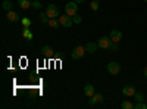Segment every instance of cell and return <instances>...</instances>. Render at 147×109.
Instances as JSON below:
<instances>
[{"label":"cell","instance_id":"cell-1","mask_svg":"<svg viewBox=\"0 0 147 109\" xmlns=\"http://www.w3.org/2000/svg\"><path fill=\"white\" fill-rule=\"evenodd\" d=\"M85 53H87V50H85V46H75L74 47V50L71 52V58L74 59V60H78V59H81Z\"/></svg>","mask_w":147,"mask_h":109},{"label":"cell","instance_id":"cell-2","mask_svg":"<svg viewBox=\"0 0 147 109\" xmlns=\"http://www.w3.org/2000/svg\"><path fill=\"white\" fill-rule=\"evenodd\" d=\"M65 12H66V15H69V16L77 15L78 14V3L77 2H69L65 6Z\"/></svg>","mask_w":147,"mask_h":109},{"label":"cell","instance_id":"cell-3","mask_svg":"<svg viewBox=\"0 0 147 109\" xmlns=\"http://www.w3.org/2000/svg\"><path fill=\"white\" fill-rule=\"evenodd\" d=\"M112 40H110V37H103L102 39H99V41H97V44H99V47L100 49H103V50H109L110 49V46H112Z\"/></svg>","mask_w":147,"mask_h":109},{"label":"cell","instance_id":"cell-4","mask_svg":"<svg viewBox=\"0 0 147 109\" xmlns=\"http://www.w3.org/2000/svg\"><path fill=\"white\" fill-rule=\"evenodd\" d=\"M59 22H60V25L65 27V28H71L72 24H74L72 16H69V15H60L59 16Z\"/></svg>","mask_w":147,"mask_h":109},{"label":"cell","instance_id":"cell-5","mask_svg":"<svg viewBox=\"0 0 147 109\" xmlns=\"http://www.w3.org/2000/svg\"><path fill=\"white\" fill-rule=\"evenodd\" d=\"M46 14H47L49 18H59L60 16L59 15V9L56 7V5H49L46 7Z\"/></svg>","mask_w":147,"mask_h":109},{"label":"cell","instance_id":"cell-6","mask_svg":"<svg viewBox=\"0 0 147 109\" xmlns=\"http://www.w3.org/2000/svg\"><path fill=\"white\" fill-rule=\"evenodd\" d=\"M107 72L110 75H118L119 72H121V64L118 62H110L107 65Z\"/></svg>","mask_w":147,"mask_h":109},{"label":"cell","instance_id":"cell-7","mask_svg":"<svg viewBox=\"0 0 147 109\" xmlns=\"http://www.w3.org/2000/svg\"><path fill=\"white\" fill-rule=\"evenodd\" d=\"M109 37H110V40H112L113 43H119L122 40V32L119 30H112L109 32Z\"/></svg>","mask_w":147,"mask_h":109},{"label":"cell","instance_id":"cell-8","mask_svg":"<svg viewBox=\"0 0 147 109\" xmlns=\"http://www.w3.org/2000/svg\"><path fill=\"white\" fill-rule=\"evenodd\" d=\"M137 91H136V87L131 86V84H127V86H124V89H122V94L127 96V97H131V96H134Z\"/></svg>","mask_w":147,"mask_h":109},{"label":"cell","instance_id":"cell-9","mask_svg":"<svg viewBox=\"0 0 147 109\" xmlns=\"http://www.w3.org/2000/svg\"><path fill=\"white\" fill-rule=\"evenodd\" d=\"M6 18H7L9 22H18V21L21 19L19 15H18V12H15V10H9L7 15H6Z\"/></svg>","mask_w":147,"mask_h":109},{"label":"cell","instance_id":"cell-10","mask_svg":"<svg viewBox=\"0 0 147 109\" xmlns=\"http://www.w3.org/2000/svg\"><path fill=\"white\" fill-rule=\"evenodd\" d=\"M100 102H103V94H100V93H94L90 97V105L91 106L96 105V103H100Z\"/></svg>","mask_w":147,"mask_h":109},{"label":"cell","instance_id":"cell-11","mask_svg":"<svg viewBox=\"0 0 147 109\" xmlns=\"http://www.w3.org/2000/svg\"><path fill=\"white\" fill-rule=\"evenodd\" d=\"M84 93H85V96H88V97H91V96L96 93V90H94V86H93V84H85V86H84Z\"/></svg>","mask_w":147,"mask_h":109},{"label":"cell","instance_id":"cell-12","mask_svg":"<svg viewBox=\"0 0 147 109\" xmlns=\"http://www.w3.org/2000/svg\"><path fill=\"white\" fill-rule=\"evenodd\" d=\"M97 47H99V44H97V43L90 41V43L85 44V50H87V53H94L97 50Z\"/></svg>","mask_w":147,"mask_h":109},{"label":"cell","instance_id":"cell-13","mask_svg":"<svg viewBox=\"0 0 147 109\" xmlns=\"http://www.w3.org/2000/svg\"><path fill=\"white\" fill-rule=\"evenodd\" d=\"M18 6L21 9H28L32 6V3H31V0H18Z\"/></svg>","mask_w":147,"mask_h":109},{"label":"cell","instance_id":"cell-14","mask_svg":"<svg viewBox=\"0 0 147 109\" xmlns=\"http://www.w3.org/2000/svg\"><path fill=\"white\" fill-rule=\"evenodd\" d=\"M22 35H24V39H27V40H32V32H31L30 27H24Z\"/></svg>","mask_w":147,"mask_h":109},{"label":"cell","instance_id":"cell-15","mask_svg":"<svg viewBox=\"0 0 147 109\" xmlns=\"http://www.w3.org/2000/svg\"><path fill=\"white\" fill-rule=\"evenodd\" d=\"M41 52H43L44 56H53V49H52L50 46H47V44L41 47Z\"/></svg>","mask_w":147,"mask_h":109},{"label":"cell","instance_id":"cell-16","mask_svg":"<svg viewBox=\"0 0 147 109\" xmlns=\"http://www.w3.org/2000/svg\"><path fill=\"white\" fill-rule=\"evenodd\" d=\"M59 25H60L59 18H50V21H49V27L50 28H57Z\"/></svg>","mask_w":147,"mask_h":109},{"label":"cell","instance_id":"cell-17","mask_svg":"<svg viewBox=\"0 0 147 109\" xmlns=\"http://www.w3.org/2000/svg\"><path fill=\"white\" fill-rule=\"evenodd\" d=\"M99 5H100V2H99V0H93V2L90 3V7H91V10H93V12H97V10H99Z\"/></svg>","mask_w":147,"mask_h":109},{"label":"cell","instance_id":"cell-18","mask_svg":"<svg viewBox=\"0 0 147 109\" xmlns=\"http://www.w3.org/2000/svg\"><path fill=\"white\" fill-rule=\"evenodd\" d=\"M2 7H3L6 12L12 10V2H9V0H5V2H3V5H2Z\"/></svg>","mask_w":147,"mask_h":109},{"label":"cell","instance_id":"cell-19","mask_svg":"<svg viewBox=\"0 0 147 109\" xmlns=\"http://www.w3.org/2000/svg\"><path fill=\"white\" fill-rule=\"evenodd\" d=\"M40 21H41L43 24H49V21H50V18L47 16V14H41V15H40Z\"/></svg>","mask_w":147,"mask_h":109},{"label":"cell","instance_id":"cell-20","mask_svg":"<svg viewBox=\"0 0 147 109\" xmlns=\"http://www.w3.org/2000/svg\"><path fill=\"white\" fill-rule=\"evenodd\" d=\"M134 108H136V109H147V103H143V102H137L136 105H134Z\"/></svg>","mask_w":147,"mask_h":109},{"label":"cell","instance_id":"cell-21","mask_svg":"<svg viewBox=\"0 0 147 109\" xmlns=\"http://www.w3.org/2000/svg\"><path fill=\"white\" fill-rule=\"evenodd\" d=\"M132 108H134V105L128 100H125L124 103H122V109H132Z\"/></svg>","mask_w":147,"mask_h":109},{"label":"cell","instance_id":"cell-22","mask_svg":"<svg viewBox=\"0 0 147 109\" xmlns=\"http://www.w3.org/2000/svg\"><path fill=\"white\" fill-rule=\"evenodd\" d=\"M21 21H22V25L24 27H30L31 25V19L30 18H22Z\"/></svg>","mask_w":147,"mask_h":109},{"label":"cell","instance_id":"cell-23","mask_svg":"<svg viewBox=\"0 0 147 109\" xmlns=\"http://www.w3.org/2000/svg\"><path fill=\"white\" fill-rule=\"evenodd\" d=\"M134 97H136L137 102H144V96L141 93H136V94H134Z\"/></svg>","mask_w":147,"mask_h":109},{"label":"cell","instance_id":"cell-24","mask_svg":"<svg viewBox=\"0 0 147 109\" xmlns=\"http://www.w3.org/2000/svg\"><path fill=\"white\" fill-rule=\"evenodd\" d=\"M72 21H74V24H80V22L82 21V18L77 14V15H74V16H72Z\"/></svg>","mask_w":147,"mask_h":109},{"label":"cell","instance_id":"cell-25","mask_svg":"<svg viewBox=\"0 0 147 109\" xmlns=\"http://www.w3.org/2000/svg\"><path fill=\"white\" fill-rule=\"evenodd\" d=\"M32 7L34 9H40L41 7V3L40 2H32Z\"/></svg>","mask_w":147,"mask_h":109},{"label":"cell","instance_id":"cell-26","mask_svg":"<svg viewBox=\"0 0 147 109\" xmlns=\"http://www.w3.org/2000/svg\"><path fill=\"white\" fill-rule=\"evenodd\" d=\"M109 50H112V52L118 50V43H112V46H110V49H109Z\"/></svg>","mask_w":147,"mask_h":109},{"label":"cell","instance_id":"cell-27","mask_svg":"<svg viewBox=\"0 0 147 109\" xmlns=\"http://www.w3.org/2000/svg\"><path fill=\"white\" fill-rule=\"evenodd\" d=\"M74 2H77L78 5H81V3H84V2H85V0H74Z\"/></svg>","mask_w":147,"mask_h":109},{"label":"cell","instance_id":"cell-28","mask_svg":"<svg viewBox=\"0 0 147 109\" xmlns=\"http://www.w3.org/2000/svg\"><path fill=\"white\" fill-rule=\"evenodd\" d=\"M143 74H144V77H146V78H147V66H146V68H144V72H143Z\"/></svg>","mask_w":147,"mask_h":109},{"label":"cell","instance_id":"cell-29","mask_svg":"<svg viewBox=\"0 0 147 109\" xmlns=\"http://www.w3.org/2000/svg\"><path fill=\"white\" fill-rule=\"evenodd\" d=\"M144 2H146V3H147V0H144Z\"/></svg>","mask_w":147,"mask_h":109},{"label":"cell","instance_id":"cell-30","mask_svg":"<svg viewBox=\"0 0 147 109\" xmlns=\"http://www.w3.org/2000/svg\"><path fill=\"white\" fill-rule=\"evenodd\" d=\"M146 103H147V99H146Z\"/></svg>","mask_w":147,"mask_h":109}]
</instances>
